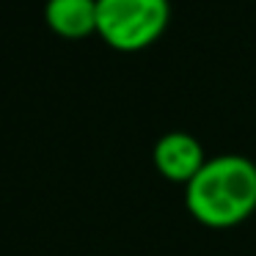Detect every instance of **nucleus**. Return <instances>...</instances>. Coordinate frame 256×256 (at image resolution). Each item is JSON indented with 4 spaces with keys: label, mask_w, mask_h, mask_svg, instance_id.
Listing matches in <instances>:
<instances>
[{
    "label": "nucleus",
    "mask_w": 256,
    "mask_h": 256,
    "mask_svg": "<svg viewBox=\"0 0 256 256\" xmlns=\"http://www.w3.org/2000/svg\"><path fill=\"white\" fill-rule=\"evenodd\" d=\"M168 14V0H96V34L118 50H138L162 34Z\"/></svg>",
    "instance_id": "obj_2"
},
{
    "label": "nucleus",
    "mask_w": 256,
    "mask_h": 256,
    "mask_svg": "<svg viewBox=\"0 0 256 256\" xmlns=\"http://www.w3.org/2000/svg\"><path fill=\"white\" fill-rule=\"evenodd\" d=\"M44 17L58 36L83 39L96 30V0H47Z\"/></svg>",
    "instance_id": "obj_4"
},
{
    "label": "nucleus",
    "mask_w": 256,
    "mask_h": 256,
    "mask_svg": "<svg viewBox=\"0 0 256 256\" xmlns=\"http://www.w3.org/2000/svg\"><path fill=\"white\" fill-rule=\"evenodd\" d=\"M184 198L204 223H237L256 206V162L245 154L206 157L184 188Z\"/></svg>",
    "instance_id": "obj_1"
},
{
    "label": "nucleus",
    "mask_w": 256,
    "mask_h": 256,
    "mask_svg": "<svg viewBox=\"0 0 256 256\" xmlns=\"http://www.w3.org/2000/svg\"><path fill=\"white\" fill-rule=\"evenodd\" d=\"M204 162H206L204 149H201L198 138L190 132L171 130V132L160 135L154 144V166L171 179L190 182Z\"/></svg>",
    "instance_id": "obj_3"
}]
</instances>
